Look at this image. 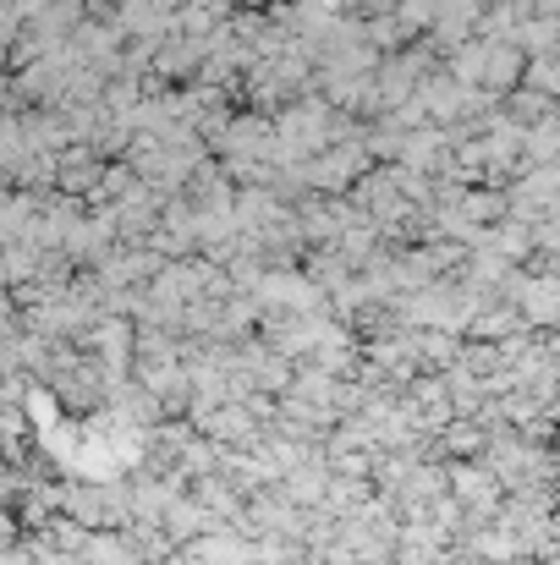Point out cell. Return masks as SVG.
<instances>
[{"mask_svg":"<svg viewBox=\"0 0 560 565\" xmlns=\"http://www.w3.org/2000/svg\"><path fill=\"white\" fill-rule=\"evenodd\" d=\"M500 472L489 467V461H451V494L467 505V516H473V527H484V522H495L500 516Z\"/></svg>","mask_w":560,"mask_h":565,"instance_id":"1","label":"cell"},{"mask_svg":"<svg viewBox=\"0 0 560 565\" xmlns=\"http://www.w3.org/2000/svg\"><path fill=\"white\" fill-rule=\"evenodd\" d=\"M517 291H522V313L533 324H556L560 319V280H528Z\"/></svg>","mask_w":560,"mask_h":565,"instance_id":"2","label":"cell"}]
</instances>
